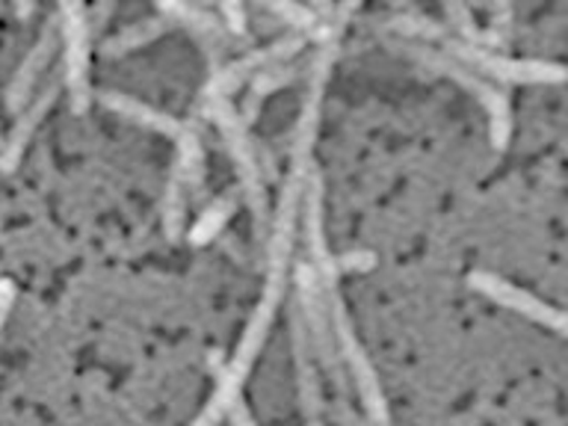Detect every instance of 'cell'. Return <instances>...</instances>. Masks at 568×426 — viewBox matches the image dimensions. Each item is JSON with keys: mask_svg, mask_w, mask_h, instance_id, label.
<instances>
[{"mask_svg": "<svg viewBox=\"0 0 568 426\" xmlns=\"http://www.w3.org/2000/svg\"><path fill=\"white\" fill-rule=\"evenodd\" d=\"M373 266H376V255H373V252H364V248L337 255V273H367Z\"/></svg>", "mask_w": 568, "mask_h": 426, "instance_id": "21", "label": "cell"}, {"mask_svg": "<svg viewBox=\"0 0 568 426\" xmlns=\"http://www.w3.org/2000/svg\"><path fill=\"white\" fill-rule=\"evenodd\" d=\"M403 51L412 57L415 62H420L424 69L442 74V78H450L456 87H462L465 92L477 98V104L486 110L488 115V136H491V145L497 151L506 149V142L513 136V106H509V98L495 87L488 83L483 74L470 71L468 65H462L453 57L442 51V48H429L424 42H403Z\"/></svg>", "mask_w": 568, "mask_h": 426, "instance_id": "2", "label": "cell"}, {"mask_svg": "<svg viewBox=\"0 0 568 426\" xmlns=\"http://www.w3.org/2000/svg\"><path fill=\"white\" fill-rule=\"evenodd\" d=\"M266 12H273L284 21V24H291L300 30V36L308 33H323V27L332 24V21H323L320 16V9L314 7H300V3H266Z\"/></svg>", "mask_w": 568, "mask_h": 426, "instance_id": "20", "label": "cell"}, {"mask_svg": "<svg viewBox=\"0 0 568 426\" xmlns=\"http://www.w3.org/2000/svg\"><path fill=\"white\" fill-rule=\"evenodd\" d=\"M284 273H287V264L266 266L264 296H261V302H257L255 317H252L246 335H243V341H240L237 355H234L229 367L220 373V385H216V390H213L211 403L204 406L202 415L195 417L190 426H213L222 415H229L231 406L237 403L240 388H243V382H246L248 371H252V364H255L257 353H261V344H264L270 320L275 317V308H278V302H282Z\"/></svg>", "mask_w": 568, "mask_h": 426, "instance_id": "1", "label": "cell"}, {"mask_svg": "<svg viewBox=\"0 0 568 426\" xmlns=\"http://www.w3.org/2000/svg\"><path fill=\"white\" fill-rule=\"evenodd\" d=\"M62 36V87L69 89V104L74 113H87L92 101L89 87V53H92V24L83 3H62L57 9Z\"/></svg>", "mask_w": 568, "mask_h": 426, "instance_id": "7", "label": "cell"}, {"mask_svg": "<svg viewBox=\"0 0 568 426\" xmlns=\"http://www.w3.org/2000/svg\"><path fill=\"white\" fill-rule=\"evenodd\" d=\"M444 16L450 21V27L456 30V39H462L465 44H474V48H486V51H495L500 44L506 42V33H497L491 27L479 24L474 12L468 7H462V3H447L444 7Z\"/></svg>", "mask_w": 568, "mask_h": 426, "instance_id": "15", "label": "cell"}, {"mask_svg": "<svg viewBox=\"0 0 568 426\" xmlns=\"http://www.w3.org/2000/svg\"><path fill=\"white\" fill-rule=\"evenodd\" d=\"M0 145H3V140H0Z\"/></svg>", "mask_w": 568, "mask_h": 426, "instance_id": "27", "label": "cell"}, {"mask_svg": "<svg viewBox=\"0 0 568 426\" xmlns=\"http://www.w3.org/2000/svg\"><path fill=\"white\" fill-rule=\"evenodd\" d=\"M296 311H300L302 323L308 328L311 344L317 353L320 364L326 367L337 388L344 382L341 373V353H337L335 328H332V311H328V291L320 282L317 270L311 266V261H300L296 264Z\"/></svg>", "mask_w": 568, "mask_h": 426, "instance_id": "5", "label": "cell"}, {"mask_svg": "<svg viewBox=\"0 0 568 426\" xmlns=\"http://www.w3.org/2000/svg\"><path fill=\"white\" fill-rule=\"evenodd\" d=\"M296 74H300V71L293 69L291 62H278V65H270V69H264L261 74H255V78H252V95H248V104H246L248 122L255 119L261 101H264L266 95L278 92V89L291 87L293 80H296Z\"/></svg>", "mask_w": 568, "mask_h": 426, "instance_id": "19", "label": "cell"}, {"mask_svg": "<svg viewBox=\"0 0 568 426\" xmlns=\"http://www.w3.org/2000/svg\"><path fill=\"white\" fill-rule=\"evenodd\" d=\"M98 101L106 106V110H113V113L124 115V119H131V122L142 124V128H149V131H158L163 136H172V140H181L186 131H190V124L175 119V115L163 113V110H154L151 104H142L136 98L124 95V92H115V89H106L98 95Z\"/></svg>", "mask_w": 568, "mask_h": 426, "instance_id": "13", "label": "cell"}, {"mask_svg": "<svg viewBox=\"0 0 568 426\" xmlns=\"http://www.w3.org/2000/svg\"><path fill=\"white\" fill-rule=\"evenodd\" d=\"M305 42H308V36L293 33L278 39V42H270L264 44V48H255V51L243 53L240 60L229 62V65H222V69L213 71L211 80H207L202 89V101H229V95L240 87V83H246L248 78H255V74H261V71L270 69V65H278V62H287L291 57H296V53L305 48Z\"/></svg>", "mask_w": 568, "mask_h": 426, "instance_id": "8", "label": "cell"}, {"mask_svg": "<svg viewBox=\"0 0 568 426\" xmlns=\"http://www.w3.org/2000/svg\"><path fill=\"white\" fill-rule=\"evenodd\" d=\"M234 211H237V199H234V195H222V199H216V202L207 204V207L199 213V220H195L193 225H190V231H186V240H190L193 246H207L211 240L220 237V231L229 225Z\"/></svg>", "mask_w": 568, "mask_h": 426, "instance_id": "16", "label": "cell"}, {"mask_svg": "<svg viewBox=\"0 0 568 426\" xmlns=\"http://www.w3.org/2000/svg\"><path fill=\"white\" fill-rule=\"evenodd\" d=\"M328 291V311H332V328H335L337 353H341V362L349 367V376L355 379V388L362 394L364 412H367V420L373 426H388V403H385V394H382L379 376L373 371L371 358L364 353L362 341L355 337V328L346 317L344 300L337 296L335 287H326Z\"/></svg>", "mask_w": 568, "mask_h": 426, "instance_id": "6", "label": "cell"}, {"mask_svg": "<svg viewBox=\"0 0 568 426\" xmlns=\"http://www.w3.org/2000/svg\"><path fill=\"white\" fill-rule=\"evenodd\" d=\"M229 420H231V426H257V420L252 417L248 406H246V403H240V399L234 403V406H231Z\"/></svg>", "mask_w": 568, "mask_h": 426, "instance_id": "24", "label": "cell"}, {"mask_svg": "<svg viewBox=\"0 0 568 426\" xmlns=\"http://www.w3.org/2000/svg\"><path fill=\"white\" fill-rule=\"evenodd\" d=\"M291 349L293 367H296V390H300L302 412L305 420H320V376H317V353L311 344L308 328L302 323L300 311L291 314Z\"/></svg>", "mask_w": 568, "mask_h": 426, "instance_id": "12", "label": "cell"}, {"mask_svg": "<svg viewBox=\"0 0 568 426\" xmlns=\"http://www.w3.org/2000/svg\"><path fill=\"white\" fill-rule=\"evenodd\" d=\"M12 305H16V284L3 278L0 282V337H3V326H7Z\"/></svg>", "mask_w": 568, "mask_h": 426, "instance_id": "23", "label": "cell"}, {"mask_svg": "<svg viewBox=\"0 0 568 426\" xmlns=\"http://www.w3.org/2000/svg\"><path fill=\"white\" fill-rule=\"evenodd\" d=\"M438 44L447 57H453L462 65H468L470 71H477L483 78H495L500 83H518V87H554V83H566L568 69L559 62L545 60H518V57H504L497 51H486V48H474L465 44L456 36L442 33Z\"/></svg>", "mask_w": 568, "mask_h": 426, "instance_id": "3", "label": "cell"}, {"mask_svg": "<svg viewBox=\"0 0 568 426\" xmlns=\"http://www.w3.org/2000/svg\"><path fill=\"white\" fill-rule=\"evenodd\" d=\"M305 426H323V424H320V420H308V424H305Z\"/></svg>", "mask_w": 568, "mask_h": 426, "instance_id": "26", "label": "cell"}, {"mask_svg": "<svg viewBox=\"0 0 568 426\" xmlns=\"http://www.w3.org/2000/svg\"><path fill=\"white\" fill-rule=\"evenodd\" d=\"M186 195H190V184H186L184 172L172 163L166 195H163V231H166L169 240H178L181 237V231H184Z\"/></svg>", "mask_w": 568, "mask_h": 426, "instance_id": "18", "label": "cell"}, {"mask_svg": "<svg viewBox=\"0 0 568 426\" xmlns=\"http://www.w3.org/2000/svg\"><path fill=\"white\" fill-rule=\"evenodd\" d=\"M62 36H60V18H53L48 24L42 27V33L39 39L33 42V48L27 51V57L18 62L16 74L9 80L7 87V106L12 113H21L30 101H33V92H36V83L42 80L44 69L51 65L53 53L60 48Z\"/></svg>", "mask_w": 568, "mask_h": 426, "instance_id": "10", "label": "cell"}, {"mask_svg": "<svg viewBox=\"0 0 568 426\" xmlns=\"http://www.w3.org/2000/svg\"><path fill=\"white\" fill-rule=\"evenodd\" d=\"M468 284L477 293L497 302V305H504V308L515 311V314H521V317L541 323V326L554 328L562 337H568V311L554 308L548 302H541L539 296H532V293L521 291V287H515L506 278H497L491 273H470Z\"/></svg>", "mask_w": 568, "mask_h": 426, "instance_id": "9", "label": "cell"}, {"mask_svg": "<svg viewBox=\"0 0 568 426\" xmlns=\"http://www.w3.org/2000/svg\"><path fill=\"white\" fill-rule=\"evenodd\" d=\"M60 80H51V83H48V87L18 113L12 131H9V136L3 140V145H0V172H16V166L21 163V158H24L27 145L33 140V133L39 131V124L44 122V115H48V110H51L57 95H60Z\"/></svg>", "mask_w": 568, "mask_h": 426, "instance_id": "11", "label": "cell"}, {"mask_svg": "<svg viewBox=\"0 0 568 426\" xmlns=\"http://www.w3.org/2000/svg\"><path fill=\"white\" fill-rule=\"evenodd\" d=\"M169 24H172V21H166L163 16L142 18V21H136V24L124 27L122 33L110 36V39L104 42V53L106 57H122V53L136 51V48H142V44L154 42L158 36L166 33Z\"/></svg>", "mask_w": 568, "mask_h": 426, "instance_id": "17", "label": "cell"}, {"mask_svg": "<svg viewBox=\"0 0 568 426\" xmlns=\"http://www.w3.org/2000/svg\"><path fill=\"white\" fill-rule=\"evenodd\" d=\"M346 426H373L371 420H362V417H355V415H349V412H346Z\"/></svg>", "mask_w": 568, "mask_h": 426, "instance_id": "25", "label": "cell"}, {"mask_svg": "<svg viewBox=\"0 0 568 426\" xmlns=\"http://www.w3.org/2000/svg\"><path fill=\"white\" fill-rule=\"evenodd\" d=\"M220 16H222V24H225V30H229V33H234V36L246 33V9L240 7V3H222Z\"/></svg>", "mask_w": 568, "mask_h": 426, "instance_id": "22", "label": "cell"}, {"mask_svg": "<svg viewBox=\"0 0 568 426\" xmlns=\"http://www.w3.org/2000/svg\"><path fill=\"white\" fill-rule=\"evenodd\" d=\"M211 122L216 124V131L225 140L231 151V160H234V169H237L240 186H243V195H246L248 211L255 216V225L261 231L266 229V190H264V175H261V163H257L255 145L248 140L246 119L229 104V101H202Z\"/></svg>", "mask_w": 568, "mask_h": 426, "instance_id": "4", "label": "cell"}, {"mask_svg": "<svg viewBox=\"0 0 568 426\" xmlns=\"http://www.w3.org/2000/svg\"><path fill=\"white\" fill-rule=\"evenodd\" d=\"M160 16L172 21V24H184L186 30H193L204 44H207V51L211 57H216V44L225 39V24H222L220 18H213L211 12H204L202 7H190V3H160Z\"/></svg>", "mask_w": 568, "mask_h": 426, "instance_id": "14", "label": "cell"}]
</instances>
